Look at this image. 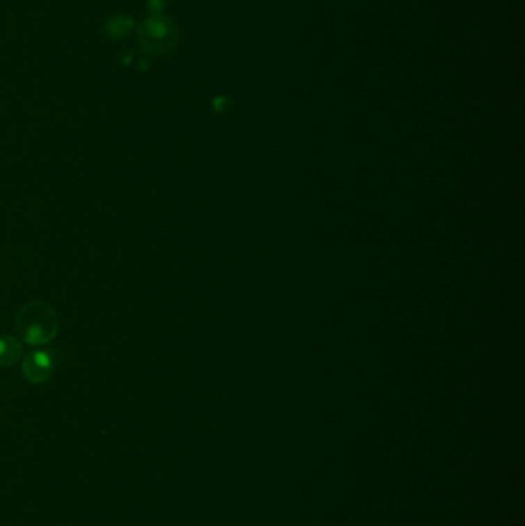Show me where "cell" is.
<instances>
[{
	"label": "cell",
	"instance_id": "cell-1",
	"mask_svg": "<svg viewBox=\"0 0 525 526\" xmlns=\"http://www.w3.org/2000/svg\"><path fill=\"white\" fill-rule=\"evenodd\" d=\"M14 325L26 345L43 346L57 335L59 316L48 302L31 301L19 310Z\"/></svg>",
	"mask_w": 525,
	"mask_h": 526
},
{
	"label": "cell",
	"instance_id": "cell-2",
	"mask_svg": "<svg viewBox=\"0 0 525 526\" xmlns=\"http://www.w3.org/2000/svg\"><path fill=\"white\" fill-rule=\"evenodd\" d=\"M53 359L45 351H31L25 356L22 362V374L25 380L31 385L45 383L47 380L53 374Z\"/></svg>",
	"mask_w": 525,
	"mask_h": 526
},
{
	"label": "cell",
	"instance_id": "cell-3",
	"mask_svg": "<svg viewBox=\"0 0 525 526\" xmlns=\"http://www.w3.org/2000/svg\"><path fill=\"white\" fill-rule=\"evenodd\" d=\"M24 356V345L19 339L10 334L0 335V367H14Z\"/></svg>",
	"mask_w": 525,
	"mask_h": 526
}]
</instances>
